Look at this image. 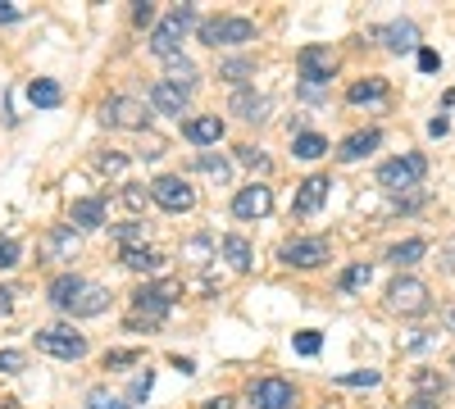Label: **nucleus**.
<instances>
[{
  "instance_id": "obj_39",
  "label": "nucleus",
  "mask_w": 455,
  "mask_h": 409,
  "mask_svg": "<svg viewBox=\"0 0 455 409\" xmlns=\"http://www.w3.org/2000/svg\"><path fill=\"white\" fill-rule=\"evenodd\" d=\"M28 355L23 350H0V374H23Z\"/></svg>"
},
{
  "instance_id": "obj_53",
  "label": "nucleus",
  "mask_w": 455,
  "mask_h": 409,
  "mask_svg": "<svg viewBox=\"0 0 455 409\" xmlns=\"http://www.w3.org/2000/svg\"><path fill=\"white\" fill-rule=\"evenodd\" d=\"M451 368H455V364H451Z\"/></svg>"
},
{
  "instance_id": "obj_12",
  "label": "nucleus",
  "mask_w": 455,
  "mask_h": 409,
  "mask_svg": "<svg viewBox=\"0 0 455 409\" xmlns=\"http://www.w3.org/2000/svg\"><path fill=\"white\" fill-rule=\"evenodd\" d=\"M269 209H274V192L264 187V182H251V187H242L233 196V214L237 218H264Z\"/></svg>"
},
{
  "instance_id": "obj_34",
  "label": "nucleus",
  "mask_w": 455,
  "mask_h": 409,
  "mask_svg": "<svg viewBox=\"0 0 455 409\" xmlns=\"http://www.w3.org/2000/svg\"><path fill=\"white\" fill-rule=\"evenodd\" d=\"M150 387H156V374L146 368V374H137V378H132V387H128V400H132V405H141V400L150 396Z\"/></svg>"
},
{
  "instance_id": "obj_26",
  "label": "nucleus",
  "mask_w": 455,
  "mask_h": 409,
  "mask_svg": "<svg viewBox=\"0 0 455 409\" xmlns=\"http://www.w3.org/2000/svg\"><path fill=\"white\" fill-rule=\"evenodd\" d=\"M83 282H87V278H78V273H60V278L51 282V305H55V310H64V305L73 301V295L83 291Z\"/></svg>"
},
{
  "instance_id": "obj_36",
  "label": "nucleus",
  "mask_w": 455,
  "mask_h": 409,
  "mask_svg": "<svg viewBox=\"0 0 455 409\" xmlns=\"http://www.w3.org/2000/svg\"><path fill=\"white\" fill-rule=\"evenodd\" d=\"M19 255H23V246H19L14 237H0V269H14Z\"/></svg>"
},
{
  "instance_id": "obj_3",
  "label": "nucleus",
  "mask_w": 455,
  "mask_h": 409,
  "mask_svg": "<svg viewBox=\"0 0 455 409\" xmlns=\"http://www.w3.org/2000/svg\"><path fill=\"white\" fill-rule=\"evenodd\" d=\"M201 42L205 46H246V42H255V23L251 19H237V14L205 19L201 23Z\"/></svg>"
},
{
  "instance_id": "obj_38",
  "label": "nucleus",
  "mask_w": 455,
  "mask_h": 409,
  "mask_svg": "<svg viewBox=\"0 0 455 409\" xmlns=\"http://www.w3.org/2000/svg\"><path fill=\"white\" fill-rule=\"evenodd\" d=\"M114 237L124 241V250H132V246L146 237V228H141V223H124V228H114Z\"/></svg>"
},
{
  "instance_id": "obj_48",
  "label": "nucleus",
  "mask_w": 455,
  "mask_h": 409,
  "mask_svg": "<svg viewBox=\"0 0 455 409\" xmlns=\"http://www.w3.org/2000/svg\"><path fill=\"white\" fill-rule=\"evenodd\" d=\"M150 19H156V10H150V5H137V10H132V23H137V28H146Z\"/></svg>"
},
{
  "instance_id": "obj_45",
  "label": "nucleus",
  "mask_w": 455,
  "mask_h": 409,
  "mask_svg": "<svg viewBox=\"0 0 455 409\" xmlns=\"http://www.w3.org/2000/svg\"><path fill=\"white\" fill-rule=\"evenodd\" d=\"M87 409H128V405H119V400H109L105 391H92V400H87Z\"/></svg>"
},
{
  "instance_id": "obj_35",
  "label": "nucleus",
  "mask_w": 455,
  "mask_h": 409,
  "mask_svg": "<svg viewBox=\"0 0 455 409\" xmlns=\"http://www.w3.org/2000/svg\"><path fill=\"white\" fill-rule=\"evenodd\" d=\"M210 250H214V241H210V237H196V241H187V246H182V255L192 259V264H205Z\"/></svg>"
},
{
  "instance_id": "obj_15",
  "label": "nucleus",
  "mask_w": 455,
  "mask_h": 409,
  "mask_svg": "<svg viewBox=\"0 0 455 409\" xmlns=\"http://www.w3.org/2000/svg\"><path fill=\"white\" fill-rule=\"evenodd\" d=\"M42 255H46V259H73V255H78V228H73V223H64V228H51V232L42 237Z\"/></svg>"
},
{
  "instance_id": "obj_23",
  "label": "nucleus",
  "mask_w": 455,
  "mask_h": 409,
  "mask_svg": "<svg viewBox=\"0 0 455 409\" xmlns=\"http://www.w3.org/2000/svg\"><path fill=\"white\" fill-rule=\"evenodd\" d=\"M228 109H233L237 119H246V123H259L264 114H269V100H264V96H255V91H237Z\"/></svg>"
},
{
  "instance_id": "obj_14",
  "label": "nucleus",
  "mask_w": 455,
  "mask_h": 409,
  "mask_svg": "<svg viewBox=\"0 0 455 409\" xmlns=\"http://www.w3.org/2000/svg\"><path fill=\"white\" fill-rule=\"evenodd\" d=\"M68 223H73L78 232H96V228H105V201H100V196L73 201V209H68Z\"/></svg>"
},
{
  "instance_id": "obj_24",
  "label": "nucleus",
  "mask_w": 455,
  "mask_h": 409,
  "mask_svg": "<svg viewBox=\"0 0 455 409\" xmlns=\"http://www.w3.org/2000/svg\"><path fill=\"white\" fill-rule=\"evenodd\" d=\"M164 64H169L164 83H173V87H182L187 96H192V87H196V64H192V59H182V55H169Z\"/></svg>"
},
{
  "instance_id": "obj_43",
  "label": "nucleus",
  "mask_w": 455,
  "mask_h": 409,
  "mask_svg": "<svg viewBox=\"0 0 455 409\" xmlns=\"http://www.w3.org/2000/svg\"><path fill=\"white\" fill-rule=\"evenodd\" d=\"M124 169H128V160H124V155H100V173L124 177Z\"/></svg>"
},
{
  "instance_id": "obj_7",
  "label": "nucleus",
  "mask_w": 455,
  "mask_h": 409,
  "mask_svg": "<svg viewBox=\"0 0 455 409\" xmlns=\"http://www.w3.org/2000/svg\"><path fill=\"white\" fill-rule=\"evenodd\" d=\"M296 64H300V78H306V87H315V91H323L328 78L337 73V55H332L328 46H306V51L296 55Z\"/></svg>"
},
{
  "instance_id": "obj_40",
  "label": "nucleus",
  "mask_w": 455,
  "mask_h": 409,
  "mask_svg": "<svg viewBox=\"0 0 455 409\" xmlns=\"http://www.w3.org/2000/svg\"><path fill=\"white\" fill-rule=\"evenodd\" d=\"M128 364H141V350H109L105 355V368H128Z\"/></svg>"
},
{
  "instance_id": "obj_44",
  "label": "nucleus",
  "mask_w": 455,
  "mask_h": 409,
  "mask_svg": "<svg viewBox=\"0 0 455 409\" xmlns=\"http://www.w3.org/2000/svg\"><path fill=\"white\" fill-rule=\"evenodd\" d=\"M19 19H23L19 0H0V23H19Z\"/></svg>"
},
{
  "instance_id": "obj_25",
  "label": "nucleus",
  "mask_w": 455,
  "mask_h": 409,
  "mask_svg": "<svg viewBox=\"0 0 455 409\" xmlns=\"http://www.w3.org/2000/svg\"><path fill=\"white\" fill-rule=\"evenodd\" d=\"M223 259H228V264H233L237 273H246V269L255 264L251 241H246V237H237V232H233V237H223Z\"/></svg>"
},
{
  "instance_id": "obj_17",
  "label": "nucleus",
  "mask_w": 455,
  "mask_h": 409,
  "mask_svg": "<svg viewBox=\"0 0 455 409\" xmlns=\"http://www.w3.org/2000/svg\"><path fill=\"white\" fill-rule=\"evenodd\" d=\"M328 187H332V182H328L323 173L306 177V182H300V192H296V214H300V218H306V214H315V209L328 201Z\"/></svg>"
},
{
  "instance_id": "obj_4",
  "label": "nucleus",
  "mask_w": 455,
  "mask_h": 409,
  "mask_svg": "<svg viewBox=\"0 0 455 409\" xmlns=\"http://www.w3.org/2000/svg\"><path fill=\"white\" fill-rule=\"evenodd\" d=\"M187 28H196V10L192 5H178L156 32H150V51H156L160 59H169V55H178V46H182V36H187Z\"/></svg>"
},
{
  "instance_id": "obj_29",
  "label": "nucleus",
  "mask_w": 455,
  "mask_h": 409,
  "mask_svg": "<svg viewBox=\"0 0 455 409\" xmlns=\"http://www.w3.org/2000/svg\"><path fill=\"white\" fill-rule=\"evenodd\" d=\"M387 96V83L383 78H364V83H355L351 91H347V100L351 105H364V100H383Z\"/></svg>"
},
{
  "instance_id": "obj_9",
  "label": "nucleus",
  "mask_w": 455,
  "mask_h": 409,
  "mask_svg": "<svg viewBox=\"0 0 455 409\" xmlns=\"http://www.w3.org/2000/svg\"><path fill=\"white\" fill-rule=\"evenodd\" d=\"M36 350L55 355V359H83L87 355V337L64 332V327H42V332H36Z\"/></svg>"
},
{
  "instance_id": "obj_28",
  "label": "nucleus",
  "mask_w": 455,
  "mask_h": 409,
  "mask_svg": "<svg viewBox=\"0 0 455 409\" xmlns=\"http://www.w3.org/2000/svg\"><path fill=\"white\" fill-rule=\"evenodd\" d=\"M28 100H32L36 109H55V105L64 100V91H60V83H51V78H36V83L28 87Z\"/></svg>"
},
{
  "instance_id": "obj_51",
  "label": "nucleus",
  "mask_w": 455,
  "mask_h": 409,
  "mask_svg": "<svg viewBox=\"0 0 455 409\" xmlns=\"http://www.w3.org/2000/svg\"><path fill=\"white\" fill-rule=\"evenodd\" d=\"M205 409H233V400H228V396H214V400H210Z\"/></svg>"
},
{
  "instance_id": "obj_27",
  "label": "nucleus",
  "mask_w": 455,
  "mask_h": 409,
  "mask_svg": "<svg viewBox=\"0 0 455 409\" xmlns=\"http://www.w3.org/2000/svg\"><path fill=\"white\" fill-rule=\"evenodd\" d=\"M291 155L296 160H319V155H328V141L319 132H296L291 137Z\"/></svg>"
},
{
  "instance_id": "obj_46",
  "label": "nucleus",
  "mask_w": 455,
  "mask_h": 409,
  "mask_svg": "<svg viewBox=\"0 0 455 409\" xmlns=\"http://www.w3.org/2000/svg\"><path fill=\"white\" fill-rule=\"evenodd\" d=\"M419 68H424V73H437V68H442V55L424 46V51H419Z\"/></svg>"
},
{
  "instance_id": "obj_20",
  "label": "nucleus",
  "mask_w": 455,
  "mask_h": 409,
  "mask_svg": "<svg viewBox=\"0 0 455 409\" xmlns=\"http://www.w3.org/2000/svg\"><path fill=\"white\" fill-rule=\"evenodd\" d=\"M150 105H156L160 114H182V109H187V91L160 78L156 87H150Z\"/></svg>"
},
{
  "instance_id": "obj_19",
  "label": "nucleus",
  "mask_w": 455,
  "mask_h": 409,
  "mask_svg": "<svg viewBox=\"0 0 455 409\" xmlns=\"http://www.w3.org/2000/svg\"><path fill=\"white\" fill-rule=\"evenodd\" d=\"M182 137L196 141V146H214V141L223 137V119H219V114H196V119L182 123Z\"/></svg>"
},
{
  "instance_id": "obj_33",
  "label": "nucleus",
  "mask_w": 455,
  "mask_h": 409,
  "mask_svg": "<svg viewBox=\"0 0 455 409\" xmlns=\"http://www.w3.org/2000/svg\"><path fill=\"white\" fill-rule=\"evenodd\" d=\"M196 169H201V173H210L214 182H228V177H233V169H228V160H223V155H201V160H196Z\"/></svg>"
},
{
  "instance_id": "obj_42",
  "label": "nucleus",
  "mask_w": 455,
  "mask_h": 409,
  "mask_svg": "<svg viewBox=\"0 0 455 409\" xmlns=\"http://www.w3.org/2000/svg\"><path fill=\"white\" fill-rule=\"evenodd\" d=\"M319 346H323L319 332H300V337H296V350H300V355H319Z\"/></svg>"
},
{
  "instance_id": "obj_5",
  "label": "nucleus",
  "mask_w": 455,
  "mask_h": 409,
  "mask_svg": "<svg viewBox=\"0 0 455 409\" xmlns=\"http://www.w3.org/2000/svg\"><path fill=\"white\" fill-rule=\"evenodd\" d=\"M146 105L141 100H132V96H109L105 105H100V123H109V128H128V132H141L146 128Z\"/></svg>"
},
{
  "instance_id": "obj_50",
  "label": "nucleus",
  "mask_w": 455,
  "mask_h": 409,
  "mask_svg": "<svg viewBox=\"0 0 455 409\" xmlns=\"http://www.w3.org/2000/svg\"><path fill=\"white\" fill-rule=\"evenodd\" d=\"M14 310V291H5V287H0V319H5Z\"/></svg>"
},
{
  "instance_id": "obj_30",
  "label": "nucleus",
  "mask_w": 455,
  "mask_h": 409,
  "mask_svg": "<svg viewBox=\"0 0 455 409\" xmlns=\"http://www.w3.org/2000/svg\"><path fill=\"white\" fill-rule=\"evenodd\" d=\"M369 278H373V269H369V264H351L347 273H341V282H337V287L351 295V291H364V287H369Z\"/></svg>"
},
{
  "instance_id": "obj_37",
  "label": "nucleus",
  "mask_w": 455,
  "mask_h": 409,
  "mask_svg": "<svg viewBox=\"0 0 455 409\" xmlns=\"http://www.w3.org/2000/svg\"><path fill=\"white\" fill-rule=\"evenodd\" d=\"M414 387H419V391H446V378L442 374H428V368H419V374H414Z\"/></svg>"
},
{
  "instance_id": "obj_2",
  "label": "nucleus",
  "mask_w": 455,
  "mask_h": 409,
  "mask_svg": "<svg viewBox=\"0 0 455 409\" xmlns=\"http://www.w3.org/2000/svg\"><path fill=\"white\" fill-rule=\"evenodd\" d=\"M428 173V160L424 155H401V160H387L383 169H378V187L383 192H410V187H419Z\"/></svg>"
},
{
  "instance_id": "obj_47",
  "label": "nucleus",
  "mask_w": 455,
  "mask_h": 409,
  "mask_svg": "<svg viewBox=\"0 0 455 409\" xmlns=\"http://www.w3.org/2000/svg\"><path fill=\"white\" fill-rule=\"evenodd\" d=\"M124 205H128V209H141V205H146V192H141V187H124Z\"/></svg>"
},
{
  "instance_id": "obj_31",
  "label": "nucleus",
  "mask_w": 455,
  "mask_h": 409,
  "mask_svg": "<svg viewBox=\"0 0 455 409\" xmlns=\"http://www.w3.org/2000/svg\"><path fill=\"white\" fill-rule=\"evenodd\" d=\"M383 374L378 368H360V374H337V387H378Z\"/></svg>"
},
{
  "instance_id": "obj_8",
  "label": "nucleus",
  "mask_w": 455,
  "mask_h": 409,
  "mask_svg": "<svg viewBox=\"0 0 455 409\" xmlns=\"http://www.w3.org/2000/svg\"><path fill=\"white\" fill-rule=\"evenodd\" d=\"M278 259L291 264V269H319L328 259V241L323 237H291V241H283Z\"/></svg>"
},
{
  "instance_id": "obj_49",
  "label": "nucleus",
  "mask_w": 455,
  "mask_h": 409,
  "mask_svg": "<svg viewBox=\"0 0 455 409\" xmlns=\"http://www.w3.org/2000/svg\"><path fill=\"white\" fill-rule=\"evenodd\" d=\"M405 409H442V405H437V400H433V396H414V400H410V405H405Z\"/></svg>"
},
{
  "instance_id": "obj_32",
  "label": "nucleus",
  "mask_w": 455,
  "mask_h": 409,
  "mask_svg": "<svg viewBox=\"0 0 455 409\" xmlns=\"http://www.w3.org/2000/svg\"><path fill=\"white\" fill-rule=\"evenodd\" d=\"M251 73H255L251 59H228V64H219V78H228V83H246Z\"/></svg>"
},
{
  "instance_id": "obj_18",
  "label": "nucleus",
  "mask_w": 455,
  "mask_h": 409,
  "mask_svg": "<svg viewBox=\"0 0 455 409\" xmlns=\"http://www.w3.org/2000/svg\"><path fill=\"white\" fill-rule=\"evenodd\" d=\"M378 141H383V132H378V128L355 132V137H347V141L337 146V160H341V164H355V160H364L369 151H378Z\"/></svg>"
},
{
  "instance_id": "obj_21",
  "label": "nucleus",
  "mask_w": 455,
  "mask_h": 409,
  "mask_svg": "<svg viewBox=\"0 0 455 409\" xmlns=\"http://www.w3.org/2000/svg\"><path fill=\"white\" fill-rule=\"evenodd\" d=\"M124 269H132V273H160L164 255L150 250V246H132V250H124Z\"/></svg>"
},
{
  "instance_id": "obj_16",
  "label": "nucleus",
  "mask_w": 455,
  "mask_h": 409,
  "mask_svg": "<svg viewBox=\"0 0 455 409\" xmlns=\"http://www.w3.org/2000/svg\"><path fill=\"white\" fill-rule=\"evenodd\" d=\"M378 36H383V46H387L392 55H405V51H414V46H419V28H414L410 19H401V23H387V28H378Z\"/></svg>"
},
{
  "instance_id": "obj_52",
  "label": "nucleus",
  "mask_w": 455,
  "mask_h": 409,
  "mask_svg": "<svg viewBox=\"0 0 455 409\" xmlns=\"http://www.w3.org/2000/svg\"><path fill=\"white\" fill-rule=\"evenodd\" d=\"M451 323H455V310H451Z\"/></svg>"
},
{
  "instance_id": "obj_6",
  "label": "nucleus",
  "mask_w": 455,
  "mask_h": 409,
  "mask_svg": "<svg viewBox=\"0 0 455 409\" xmlns=\"http://www.w3.org/2000/svg\"><path fill=\"white\" fill-rule=\"evenodd\" d=\"M150 201H156L160 209H169V214H187V209L196 205V192L187 187L182 177L164 173V177H156V182H150Z\"/></svg>"
},
{
  "instance_id": "obj_41",
  "label": "nucleus",
  "mask_w": 455,
  "mask_h": 409,
  "mask_svg": "<svg viewBox=\"0 0 455 409\" xmlns=\"http://www.w3.org/2000/svg\"><path fill=\"white\" fill-rule=\"evenodd\" d=\"M237 160H242L246 169H259V173H264V169H269V160H264V155L255 151V146H237Z\"/></svg>"
},
{
  "instance_id": "obj_1",
  "label": "nucleus",
  "mask_w": 455,
  "mask_h": 409,
  "mask_svg": "<svg viewBox=\"0 0 455 409\" xmlns=\"http://www.w3.org/2000/svg\"><path fill=\"white\" fill-rule=\"evenodd\" d=\"M178 295H182L178 282H150V287H137V291H132V319H128V327H137L141 319H146V327H156V323L173 310Z\"/></svg>"
},
{
  "instance_id": "obj_11",
  "label": "nucleus",
  "mask_w": 455,
  "mask_h": 409,
  "mask_svg": "<svg viewBox=\"0 0 455 409\" xmlns=\"http://www.w3.org/2000/svg\"><path fill=\"white\" fill-rule=\"evenodd\" d=\"M251 409H296V391L283 378H259L251 382Z\"/></svg>"
},
{
  "instance_id": "obj_13",
  "label": "nucleus",
  "mask_w": 455,
  "mask_h": 409,
  "mask_svg": "<svg viewBox=\"0 0 455 409\" xmlns=\"http://www.w3.org/2000/svg\"><path fill=\"white\" fill-rule=\"evenodd\" d=\"M105 305H109V291L96 287V282H83V291L64 305V314H73V319H92V314H105Z\"/></svg>"
},
{
  "instance_id": "obj_10",
  "label": "nucleus",
  "mask_w": 455,
  "mask_h": 409,
  "mask_svg": "<svg viewBox=\"0 0 455 409\" xmlns=\"http://www.w3.org/2000/svg\"><path fill=\"white\" fill-rule=\"evenodd\" d=\"M387 305L396 314H424L428 310V287L419 278H396L392 291H387Z\"/></svg>"
},
{
  "instance_id": "obj_22",
  "label": "nucleus",
  "mask_w": 455,
  "mask_h": 409,
  "mask_svg": "<svg viewBox=\"0 0 455 409\" xmlns=\"http://www.w3.org/2000/svg\"><path fill=\"white\" fill-rule=\"evenodd\" d=\"M424 255H428V241H424V237H410V241H396V246L387 250V264L410 269V264H419Z\"/></svg>"
}]
</instances>
